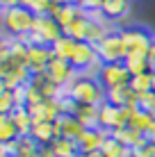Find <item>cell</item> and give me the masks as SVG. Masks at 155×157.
Segmentation results:
<instances>
[{
  "label": "cell",
  "mask_w": 155,
  "mask_h": 157,
  "mask_svg": "<svg viewBox=\"0 0 155 157\" xmlns=\"http://www.w3.org/2000/svg\"><path fill=\"white\" fill-rule=\"evenodd\" d=\"M64 94L71 100H76L78 105H96V107H100L107 98V89L100 84V80L96 75H89V73H80L64 89Z\"/></svg>",
  "instance_id": "1"
},
{
  "label": "cell",
  "mask_w": 155,
  "mask_h": 157,
  "mask_svg": "<svg viewBox=\"0 0 155 157\" xmlns=\"http://www.w3.org/2000/svg\"><path fill=\"white\" fill-rule=\"evenodd\" d=\"M148 59H151V64L155 62V41L151 43V48H148Z\"/></svg>",
  "instance_id": "33"
},
{
  "label": "cell",
  "mask_w": 155,
  "mask_h": 157,
  "mask_svg": "<svg viewBox=\"0 0 155 157\" xmlns=\"http://www.w3.org/2000/svg\"><path fill=\"white\" fill-rule=\"evenodd\" d=\"M121 39L126 46V55H137V52H146L155 41V36L151 34V30L141 28V25H128L121 30Z\"/></svg>",
  "instance_id": "5"
},
{
  "label": "cell",
  "mask_w": 155,
  "mask_h": 157,
  "mask_svg": "<svg viewBox=\"0 0 155 157\" xmlns=\"http://www.w3.org/2000/svg\"><path fill=\"white\" fill-rule=\"evenodd\" d=\"M98 114H100V107H96V105H78L73 116L84 128H98Z\"/></svg>",
  "instance_id": "25"
},
{
  "label": "cell",
  "mask_w": 155,
  "mask_h": 157,
  "mask_svg": "<svg viewBox=\"0 0 155 157\" xmlns=\"http://www.w3.org/2000/svg\"><path fill=\"white\" fill-rule=\"evenodd\" d=\"M18 107V100H16V94L12 89H0V116L2 114H12V112Z\"/></svg>",
  "instance_id": "29"
},
{
  "label": "cell",
  "mask_w": 155,
  "mask_h": 157,
  "mask_svg": "<svg viewBox=\"0 0 155 157\" xmlns=\"http://www.w3.org/2000/svg\"><path fill=\"white\" fill-rule=\"evenodd\" d=\"M78 157H84V155H78Z\"/></svg>",
  "instance_id": "40"
},
{
  "label": "cell",
  "mask_w": 155,
  "mask_h": 157,
  "mask_svg": "<svg viewBox=\"0 0 155 157\" xmlns=\"http://www.w3.org/2000/svg\"><path fill=\"white\" fill-rule=\"evenodd\" d=\"M55 5H78V0H52Z\"/></svg>",
  "instance_id": "35"
},
{
  "label": "cell",
  "mask_w": 155,
  "mask_h": 157,
  "mask_svg": "<svg viewBox=\"0 0 155 157\" xmlns=\"http://www.w3.org/2000/svg\"><path fill=\"white\" fill-rule=\"evenodd\" d=\"M34 18H37V14L30 7H23V5L2 9V34H9L14 39H18L23 34H30L32 25H34Z\"/></svg>",
  "instance_id": "2"
},
{
  "label": "cell",
  "mask_w": 155,
  "mask_h": 157,
  "mask_svg": "<svg viewBox=\"0 0 155 157\" xmlns=\"http://www.w3.org/2000/svg\"><path fill=\"white\" fill-rule=\"evenodd\" d=\"M9 116L14 118V123H16V128H18L21 137H30L32 128H34V118H32V114H30L28 107H16Z\"/></svg>",
  "instance_id": "23"
},
{
  "label": "cell",
  "mask_w": 155,
  "mask_h": 157,
  "mask_svg": "<svg viewBox=\"0 0 155 157\" xmlns=\"http://www.w3.org/2000/svg\"><path fill=\"white\" fill-rule=\"evenodd\" d=\"M48 148L52 150V155H55V157H78V155H82V153H80L78 141L66 139V137H57Z\"/></svg>",
  "instance_id": "19"
},
{
  "label": "cell",
  "mask_w": 155,
  "mask_h": 157,
  "mask_svg": "<svg viewBox=\"0 0 155 157\" xmlns=\"http://www.w3.org/2000/svg\"><path fill=\"white\" fill-rule=\"evenodd\" d=\"M100 153L105 157H130L132 150L128 148V146H123L121 141H116L114 137H107L105 144H103V148H100Z\"/></svg>",
  "instance_id": "27"
},
{
  "label": "cell",
  "mask_w": 155,
  "mask_h": 157,
  "mask_svg": "<svg viewBox=\"0 0 155 157\" xmlns=\"http://www.w3.org/2000/svg\"><path fill=\"white\" fill-rule=\"evenodd\" d=\"M126 68L130 75H141V73H151V59L146 52H137V55H126L123 59Z\"/></svg>",
  "instance_id": "21"
},
{
  "label": "cell",
  "mask_w": 155,
  "mask_h": 157,
  "mask_svg": "<svg viewBox=\"0 0 155 157\" xmlns=\"http://www.w3.org/2000/svg\"><path fill=\"white\" fill-rule=\"evenodd\" d=\"M55 125H57V132H60V137L73 139V141H78V139L82 137V132L87 130L76 116H73V114H62V116L55 121Z\"/></svg>",
  "instance_id": "14"
},
{
  "label": "cell",
  "mask_w": 155,
  "mask_h": 157,
  "mask_svg": "<svg viewBox=\"0 0 155 157\" xmlns=\"http://www.w3.org/2000/svg\"><path fill=\"white\" fill-rule=\"evenodd\" d=\"M130 128H135L137 132H141L144 137H146V132L155 125V114L151 112H144V109H135L130 116V123H128Z\"/></svg>",
  "instance_id": "24"
},
{
  "label": "cell",
  "mask_w": 155,
  "mask_h": 157,
  "mask_svg": "<svg viewBox=\"0 0 155 157\" xmlns=\"http://www.w3.org/2000/svg\"><path fill=\"white\" fill-rule=\"evenodd\" d=\"M50 59H52L50 48H46V46H30L25 66L30 68L32 75H41V73L48 71V64H50Z\"/></svg>",
  "instance_id": "11"
},
{
  "label": "cell",
  "mask_w": 155,
  "mask_h": 157,
  "mask_svg": "<svg viewBox=\"0 0 155 157\" xmlns=\"http://www.w3.org/2000/svg\"><path fill=\"white\" fill-rule=\"evenodd\" d=\"M89 25H91V16L89 14H80L76 21H73L71 25H68L66 30H64V34L71 36V39L76 41H87V32H89Z\"/></svg>",
  "instance_id": "18"
},
{
  "label": "cell",
  "mask_w": 155,
  "mask_h": 157,
  "mask_svg": "<svg viewBox=\"0 0 155 157\" xmlns=\"http://www.w3.org/2000/svg\"><path fill=\"white\" fill-rule=\"evenodd\" d=\"M153 114H155V109H153Z\"/></svg>",
  "instance_id": "41"
},
{
  "label": "cell",
  "mask_w": 155,
  "mask_h": 157,
  "mask_svg": "<svg viewBox=\"0 0 155 157\" xmlns=\"http://www.w3.org/2000/svg\"><path fill=\"white\" fill-rule=\"evenodd\" d=\"M30 36H32V46L52 48V43L60 39V36H64V30L60 28V23L52 16H37Z\"/></svg>",
  "instance_id": "3"
},
{
  "label": "cell",
  "mask_w": 155,
  "mask_h": 157,
  "mask_svg": "<svg viewBox=\"0 0 155 157\" xmlns=\"http://www.w3.org/2000/svg\"><path fill=\"white\" fill-rule=\"evenodd\" d=\"M151 71H153V73H155V62H153V64H151Z\"/></svg>",
  "instance_id": "38"
},
{
  "label": "cell",
  "mask_w": 155,
  "mask_h": 157,
  "mask_svg": "<svg viewBox=\"0 0 155 157\" xmlns=\"http://www.w3.org/2000/svg\"><path fill=\"white\" fill-rule=\"evenodd\" d=\"M28 109H30L32 118H34V123H41V121L55 123L57 118L62 116L60 98H57V100H44V102H39V105H34V107H28Z\"/></svg>",
  "instance_id": "12"
},
{
  "label": "cell",
  "mask_w": 155,
  "mask_h": 157,
  "mask_svg": "<svg viewBox=\"0 0 155 157\" xmlns=\"http://www.w3.org/2000/svg\"><path fill=\"white\" fill-rule=\"evenodd\" d=\"M135 109H128V107H114L110 105L107 100L100 105V114H98V128L107 130V132H114L119 128H126L130 123V116Z\"/></svg>",
  "instance_id": "6"
},
{
  "label": "cell",
  "mask_w": 155,
  "mask_h": 157,
  "mask_svg": "<svg viewBox=\"0 0 155 157\" xmlns=\"http://www.w3.org/2000/svg\"><path fill=\"white\" fill-rule=\"evenodd\" d=\"M30 137L34 139V141L39 144L41 148H48V146H50L57 137H60V132H57V125H55V123L41 121V123H34V128H32Z\"/></svg>",
  "instance_id": "16"
},
{
  "label": "cell",
  "mask_w": 155,
  "mask_h": 157,
  "mask_svg": "<svg viewBox=\"0 0 155 157\" xmlns=\"http://www.w3.org/2000/svg\"><path fill=\"white\" fill-rule=\"evenodd\" d=\"M112 137L116 139V141H121L123 146H128V148H135V146H139L141 141H146V137H144L141 132H137L135 128H130V125H126V128H119V130H114L112 132Z\"/></svg>",
  "instance_id": "22"
},
{
  "label": "cell",
  "mask_w": 155,
  "mask_h": 157,
  "mask_svg": "<svg viewBox=\"0 0 155 157\" xmlns=\"http://www.w3.org/2000/svg\"><path fill=\"white\" fill-rule=\"evenodd\" d=\"M84 157H105L103 153H100V150H96V153H87V155H84Z\"/></svg>",
  "instance_id": "37"
},
{
  "label": "cell",
  "mask_w": 155,
  "mask_h": 157,
  "mask_svg": "<svg viewBox=\"0 0 155 157\" xmlns=\"http://www.w3.org/2000/svg\"><path fill=\"white\" fill-rule=\"evenodd\" d=\"M96 78H98L100 84L110 91V89H116V86H128L132 75L128 73L123 62H116V64H103L100 71L96 73Z\"/></svg>",
  "instance_id": "8"
},
{
  "label": "cell",
  "mask_w": 155,
  "mask_h": 157,
  "mask_svg": "<svg viewBox=\"0 0 155 157\" xmlns=\"http://www.w3.org/2000/svg\"><path fill=\"white\" fill-rule=\"evenodd\" d=\"M130 7H132L130 0H105L103 7H100V14L107 23H116V21H123L130 14Z\"/></svg>",
  "instance_id": "13"
},
{
  "label": "cell",
  "mask_w": 155,
  "mask_h": 157,
  "mask_svg": "<svg viewBox=\"0 0 155 157\" xmlns=\"http://www.w3.org/2000/svg\"><path fill=\"white\" fill-rule=\"evenodd\" d=\"M137 107L153 114V109H155V91H148V94H144V96H137Z\"/></svg>",
  "instance_id": "31"
},
{
  "label": "cell",
  "mask_w": 155,
  "mask_h": 157,
  "mask_svg": "<svg viewBox=\"0 0 155 157\" xmlns=\"http://www.w3.org/2000/svg\"><path fill=\"white\" fill-rule=\"evenodd\" d=\"M130 157H155V144L153 141H141L139 146H135L132 148V155Z\"/></svg>",
  "instance_id": "30"
},
{
  "label": "cell",
  "mask_w": 155,
  "mask_h": 157,
  "mask_svg": "<svg viewBox=\"0 0 155 157\" xmlns=\"http://www.w3.org/2000/svg\"><path fill=\"white\" fill-rule=\"evenodd\" d=\"M80 14H82V9H80L78 5H55V9H52L50 16L57 21V23H60L62 30H66Z\"/></svg>",
  "instance_id": "17"
},
{
  "label": "cell",
  "mask_w": 155,
  "mask_h": 157,
  "mask_svg": "<svg viewBox=\"0 0 155 157\" xmlns=\"http://www.w3.org/2000/svg\"><path fill=\"white\" fill-rule=\"evenodd\" d=\"M71 64H73V68H76L78 73H89V71L98 73L100 66H103L98 52H96V46H91V43H87V41H78L76 52H73V57H71Z\"/></svg>",
  "instance_id": "7"
},
{
  "label": "cell",
  "mask_w": 155,
  "mask_h": 157,
  "mask_svg": "<svg viewBox=\"0 0 155 157\" xmlns=\"http://www.w3.org/2000/svg\"><path fill=\"white\" fill-rule=\"evenodd\" d=\"M146 139H148V141H153V144H155V125H153V128H151V130L146 132Z\"/></svg>",
  "instance_id": "34"
},
{
  "label": "cell",
  "mask_w": 155,
  "mask_h": 157,
  "mask_svg": "<svg viewBox=\"0 0 155 157\" xmlns=\"http://www.w3.org/2000/svg\"><path fill=\"white\" fill-rule=\"evenodd\" d=\"M107 137H112V132H107V130H103V128H87L82 132V137L78 139L80 153L87 155V153H96V150H100Z\"/></svg>",
  "instance_id": "10"
},
{
  "label": "cell",
  "mask_w": 155,
  "mask_h": 157,
  "mask_svg": "<svg viewBox=\"0 0 155 157\" xmlns=\"http://www.w3.org/2000/svg\"><path fill=\"white\" fill-rule=\"evenodd\" d=\"M18 5H23V7H32V5H34V0H18Z\"/></svg>",
  "instance_id": "36"
},
{
  "label": "cell",
  "mask_w": 155,
  "mask_h": 157,
  "mask_svg": "<svg viewBox=\"0 0 155 157\" xmlns=\"http://www.w3.org/2000/svg\"><path fill=\"white\" fill-rule=\"evenodd\" d=\"M96 52H98L103 64H116L126 59V46L121 39V30H110L98 43H96Z\"/></svg>",
  "instance_id": "4"
},
{
  "label": "cell",
  "mask_w": 155,
  "mask_h": 157,
  "mask_svg": "<svg viewBox=\"0 0 155 157\" xmlns=\"http://www.w3.org/2000/svg\"><path fill=\"white\" fill-rule=\"evenodd\" d=\"M76 46H78V41L76 39H71V36H60L55 43H52V48H50V52H52V57L55 59H64V62H71V57H73V52H76Z\"/></svg>",
  "instance_id": "20"
},
{
  "label": "cell",
  "mask_w": 155,
  "mask_h": 157,
  "mask_svg": "<svg viewBox=\"0 0 155 157\" xmlns=\"http://www.w3.org/2000/svg\"><path fill=\"white\" fill-rule=\"evenodd\" d=\"M21 139V132L16 128L14 118L9 114H2L0 116V144H9V141H18Z\"/></svg>",
  "instance_id": "26"
},
{
  "label": "cell",
  "mask_w": 155,
  "mask_h": 157,
  "mask_svg": "<svg viewBox=\"0 0 155 157\" xmlns=\"http://www.w3.org/2000/svg\"><path fill=\"white\" fill-rule=\"evenodd\" d=\"M0 2H2V9H9V7H16L18 0H0Z\"/></svg>",
  "instance_id": "32"
},
{
  "label": "cell",
  "mask_w": 155,
  "mask_h": 157,
  "mask_svg": "<svg viewBox=\"0 0 155 157\" xmlns=\"http://www.w3.org/2000/svg\"><path fill=\"white\" fill-rule=\"evenodd\" d=\"M110 105L114 107H128V109H139L137 107V94L130 89V86H116V89L107 91V98Z\"/></svg>",
  "instance_id": "15"
},
{
  "label": "cell",
  "mask_w": 155,
  "mask_h": 157,
  "mask_svg": "<svg viewBox=\"0 0 155 157\" xmlns=\"http://www.w3.org/2000/svg\"><path fill=\"white\" fill-rule=\"evenodd\" d=\"M128 86H130L137 96H144V94H148V91H153V71L141 73V75H132Z\"/></svg>",
  "instance_id": "28"
},
{
  "label": "cell",
  "mask_w": 155,
  "mask_h": 157,
  "mask_svg": "<svg viewBox=\"0 0 155 157\" xmlns=\"http://www.w3.org/2000/svg\"><path fill=\"white\" fill-rule=\"evenodd\" d=\"M153 91H155V73H153Z\"/></svg>",
  "instance_id": "39"
},
{
  "label": "cell",
  "mask_w": 155,
  "mask_h": 157,
  "mask_svg": "<svg viewBox=\"0 0 155 157\" xmlns=\"http://www.w3.org/2000/svg\"><path fill=\"white\" fill-rule=\"evenodd\" d=\"M46 75H48V80H50L52 84H57L60 89H66V86L71 84L80 73L73 68L71 62H64V59H55V57H52L50 64H48Z\"/></svg>",
  "instance_id": "9"
}]
</instances>
